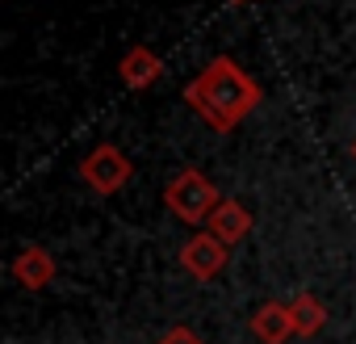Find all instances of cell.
Returning a JSON list of instances; mask_svg holds the SVG:
<instances>
[{
  "label": "cell",
  "instance_id": "cell-1",
  "mask_svg": "<svg viewBox=\"0 0 356 344\" xmlns=\"http://www.w3.org/2000/svg\"><path fill=\"white\" fill-rule=\"evenodd\" d=\"M260 97H264L260 84H256L235 59H227V55L210 59V63L202 68V76H193V80L185 84V105H189L210 130H218V134L235 130L248 114H256Z\"/></svg>",
  "mask_w": 356,
  "mask_h": 344
},
{
  "label": "cell",
  "instance_id": "cell-2",
  "mask_svg": "<svg viewBox=\"0 0 356 344\" xmlns=\"http://www.w3.org/2000/svg\"><path fill=\"white\" fill-rule=\"evenodd\" d=\"M163 202L176 219H185V223H210V214L222 206V194L218 185L206 177L202 168H185V172H176L172 185L163 189Z\"/></svg>",
  "mask_w": 356,
  "mask_h": 344
},
{
  "label": "cell",
  "instance_id": "cell-3",
  "mask_svg": "<svg viewBox=\"0 0 356 344\" xmlns=\"http://www.w3.org/2000/svg\"><path fill=\"white\" fill-rule=\"evenodd\" d=\"M130 177H134V164L118 143H101L80 159V181L92 194H118Z\"/></svg>",
  "mask_w": 356,
  "mask_h": 344
},
{
  "label": "cell",
  "instance_id": "cell-4",
  "mask_svg": "<svg viewBox=\"0 0 356 344\" xmlns=\"http://www.w3.org/2000/svg\"><path fill=\"white\" fill-rule=\"evenodd\" d=\"M227 260H231V248H227L218 235H210V231L193 235V240L181 248V265H185V273L197 277V281H214V277L227 269Z\"/></svg>",
  "mask_w": 356,
  "mask_h": 344
},
{
  "label": "cell",
  "instance_id": "cell-5",
  "mask_svg": "<svg viewBox=\"0 0 356 344\" xmlns=\"http://www.w3.org/2000/svg\"><path fill=\"white\" fill-rule=\"evenodd\" d=\"M13 281L22 286V290H47L51 281H55V256L47 252V248H38V244H30V248H22L17 252V260H13Z\"/></svg>",
  "mask_w": 356,
  "mask_h": 344
},
{
  "label": "cell",
  "instance_id": "cell-6",
  "mask_svg": "<svg viewBox=\"0 0 356 344\" xmlns=\"http://www.w3.org/2000/svg\"><path fill=\"white\" fill-rule=\"evenodd\" d=\"M118 76H122L126 88L143 93V88H151V84L163 76V59H159L151 47H130V51L122 55V63H118Z\"/></svg>",
  "mask_w": 356,
  "mask_h": 344
},
{
  "label": "cell",
  "instance_id": "cell-7",
  "mask_svg": "<svg viewBox=\"0 0 356 344\" xmlns=\"http://www.w3.org/2000/svg\"><path fill=\"white\" fill-rule=\"evenodd\" d=\"M206 231H210V235H218L227 248H235V244H243V240H248V231H252V210H248L243 202H235V198H222V206L210 214Z\"/></svg>",
  "mask_w": 356,
  "mask_h": 344
},
{
  "label": "cell",
  "instance_id": "cell-8",
  "mask_svg": "<svg viewBox=\"0 0 356 344\" xmlns=\"http://www.w3.org/2000/svg\"><path fill=\"white\" fill-rule=\"evenodd\" d=\"M252 336L260 344H285L293 331V315H289V302H264L256 315H252Z\"/></svg>",
  "mask_w": 356,
  "mask_h": 344
},
{
  "label": "cell",
  "instance_id": "cell-9",
  "mask_svg": "<svg viewBox=\"0 0 356 344\" xmlns=\"http://www.w3.org/2000/svg\"><path fill=\"white\" fill-rule=\"evenodd\" d=\"M289 315H293V331H298L302 340H306V336H318L323 323H327V306H323L314 294H293Z\"/></svg>",
  "mask_w": 356,
  "mask_h": 344
},
{
  "label": "cell",
  "instance_id": "cell-10",
  "mask_svg": "<svg viewBox=\"0 0 356 344\" xmlns=\"http://www.w3.org/2000/svg\"><path fill=\"white\" fill-rule=\"evenodd\" d=\"M159 344H206V340H197V336H193L189 327H172V331H168V336H163Z\"/></svg>",
  "mask_w": 356,
  "mask_h": 344
},
{
  "label": "cell",
  "instance_id": "cell-11",
  "mask_svg": "<svg viewBox=\"0 0 356 344\" xmlns=\"http://www.w3.org/2000/svg\"><path fill=\"white\" fill-rule=\"evenodd\" d=\"M352 155H356V143H352Z\"/></svg>",
  "mask_w": 356,
  "mask_h": 344
}]
</instances>
